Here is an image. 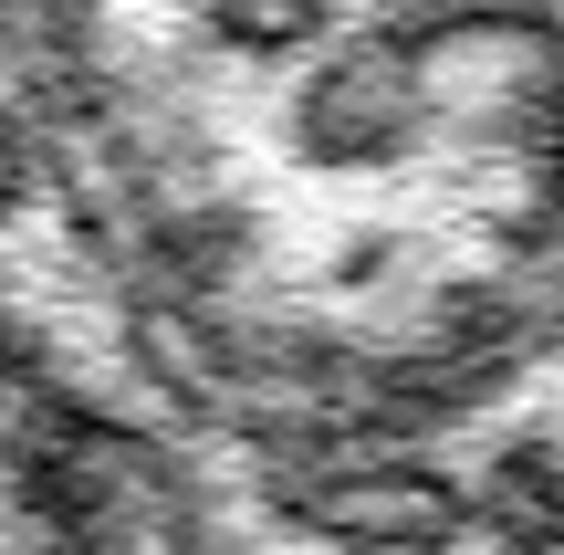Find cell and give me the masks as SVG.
Returning a JSON list of instances; mask_svg holds the SVG:
<instances>
[{"instance_id": "6da1fadb", "label": "cell", "mask_w": 564, "mask_h": 555, "mask_svg": "<svg viewBox=\"0 0 564 555\" xmlns=\"http://www.w3.org/2000/svg\"><path fill=\"white\" fill-rule=\"evenodd\" d=\"M0 388L84 555H564V0H0Z\"/></svg>"}, {"instance_id": "7a4b0ae2", "label": "cell", "mask_w": 564, "mask_h": 555, "mask_svg": "<svg viewBox=\"0 0 564 555\" xmlns=\"http://www.w3.org/2000/svg\"><path fill=\"white\" fill-rule=\"evenodd\" d=\"M0 555H84L63 472H53V451H42V430L21 419L11 388H0Z\"/></svg>"}]
</instances>
